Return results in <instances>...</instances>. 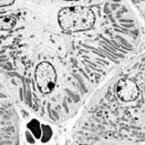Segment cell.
Wrapping results in <instances>:
<instances>
[{
  "label": "cell",
  "instance_id": "obj_1",
  "mask_svg": "<svg viewBox=\"0 0 145 145\" xmlns=\"http://www.w3.org/2000/svg\"><path fill=\"white\" fill-rule=\"evenodd\" d=\"M58 22L64 31L79 32L88 31L95 24V14L90 8L82 6L65 7L58 13Z\"/></svg>",
  "mask_w": 145,
  "mask_h": 145
},
{
  "label": "cell",
  "instance_id": "obj_2",
  "mask_svg": "<svg viewBox=\"0 0 145 145\" xmlns=\"http://www.w3.org/2000/svg\"><path fill=\"white\" fill-rule=\"evenodd\" d=\"M35 80L40 91L42 93H49L54 89L57 75L53 66L49 62L38 64L35 72Z\"/></svg>",
  "mask_w": 145,
  "mask_h": 145
},
{
  "label": "cell",
  "instance_id": "obj_3",
  "mask_svg": "<svg viewBox=\"0 0 145 145\" xmlns=\"http://www.w3.org/2000/svg\"><path fill=\"white\" fill-rule=\"evenodd\" d=\"M116 92L118 97L125 102L134 101L140 95V89L133 80L123 78L118 82Z\"/></svg>",
  "mask_w": 145,
  "mask_h": 145
},
{
  "label": "cell",
  "instance_id": "obj_4",
  "mask_svg": "<svg viewBox=\"0 0 145 145\" xmlns=\"http://www.w3.org/2000/svg\"><path fill=\"white\" fill-rule=\"evenodd\" d=\"M17 19L12 15L0 16V31H9L16 25Z\"/></svg>",
  "mask_w": 145,
  "mask_h": 145
},
{
  "label": "cell",
  "instance_id": "obj_5",
  "mask_svg": "<svg viewBox=\"0 0 145 145\" xmlns=\"http://www.w3.org/2000/svg\"><path fill=\"white\" fill-rule=\"evenodd\" d=\"M14 1H15V0H0V7L11 5Z\"/></svg>",
  "mask_w": 145,
  "mask_h": 145
},
{
  "label": "cell",
  "instance_id": "obj_6",
  "mask_svg": "<svg viewBox=\"0 0 145 145\" xmlns=\"http://www.w3.org/2000/svg\"><path fill=\"white\" fill-rule=\"evenodd\" d=\"M65 1H78V0H65Z\"/></svg>",
  "mask_w": 145,
  "mask_h": 145
}]
</instances>
